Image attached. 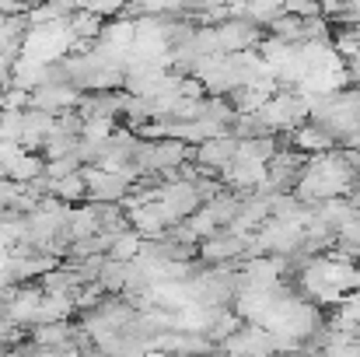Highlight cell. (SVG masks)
<instances>
[{
	"label": "cell",
	"instance_id": "obj_1",
	"mask_svg": "<svg viewBox=\"0 0 360 357\" xmlns=\"http://www.w3.org/2000/svg\"><path fill=\"white\" fill-rule=\"evenodd\" d=\"M158 203L165 207L168 221L175 225V221H186L203 200H200V193H196L193 182H186V179H172V182H161V189H158Z\"/></svg>",
	"mask_w": 360,
	"mask_h": 357
},
{
	"label": "cell",
	"instance_id": "obj_2",
	"mask_svg": "<svg viewBox=\"0 0 360 357\" xmlns=\"http://www.w3.org/2000/svg\"><path fill=\"white\" fill-rule=\"evenodd\" d=\"M217 28V42H221V53H241V49H255L262 42V25H255L252 18H228Z\"/></svg>",
	"mask_w": 360,
	"mask_h": 357
},
{
	"label": "cell",
	"instance_id": "obj_3",
	"mask_svg": "<svg viewBox=\"0 0 360 357\" xmlns=\"http://www.w3.org/2000/svg\"><path fill=\"white\" fill-rule=\"evenodd\" d=\"M77 99H81V88H74L70 81H46L39 88H32V109H42V113H63V109H77Z\"/></svg>",
	"mask_w": 360,
	"mask_h": 357
},
{
	"label": "cell",
	"instance_id": "obj_4",
	"mask_svg": "<svg viewBox=\"0 0 360 357\" xmlns=\"http://www.w3.org/2000/svg\"><path fill=\"white\" fill-rule=\"evenodd\" d=\"M235 147H238V137H235V133H217V137H207V140L193 144V147H189V158H193L196 165H203V168L221 172V168L235 158Z\"/></svg>",
	"mask_w": 360,
	"mask_h": 357
},
{
	"label": "cell",
	"instance_id": "obj_5",
	"mask_svg": "<svg viewBox=\"0 0 360 357\" xmlns=\"http://www.w3.org/2000/svg\"><path fill=\"white\" fill-rule=\"evenodd\" d=\"M126 218H129V228L140 238H158L165 235V228L172 225L165 207L158 200H147V203H136V207H126Z\"/></svg>",
	"mask_w": 360,
	"mask_h": 357
},
{
	"label": "cell",
	"instance_id": "obj_6",
	"mask_svg": "<svg viewBox=\"0 0 360 357\" xmlns=\"http://www.w3.org/2000/svg\"><path fill=\"white\" fill-rule=\"evenodd\" d=\"M290 147H297V151H304V154H322V151L336 147V137H333L322 123L304 119V123H297V126L290 130Z\"/></svg>",
	"mask_w": 360,
	"mask_h": 357
},
{
	"label": "cell",
	"instance_id": "obj_7",
	"mask_svg": "<svg viewBox=\"0 0 360 357\" xmlns=\"http://www.w3.org/2000/svg\"><path fill=\"white\" fill-rule=\"evenodd\" d=\"M53 130V113H42V109H21V147L25 151H39L42 154V144Z\"/></svg>",
	"mask_w": 360,
	"mask_h": 357
},
{
	"label": "cell",
	"instance_id": "obj_8",
	"mask_svg": "<svg viewBox=\"0 0 360 357\" xmlns=\"http://www.w3.org/2000/svg\"><path fill=\"white\" fill-rule=\"evenodd\" d=\"M46 172V158L39 154V151H14L7 161H4V175L7 179H14V182H32V179H39Z\"/></svg>",
	"mask_w": 360,
	"mask_h": 357
},
{
	"label": "cell",
	"instance_id": "obj_9",
	"mask_svg": "<svg viewBox=\"0 0 360 357\" xmlns=\"http://www.w3.org/2000/svg\"><path fill=\"white\" fill-rule=\"evenodd\" d=\"M67 28H70L74 39H81V42H95V39L102 35V28H105V18L95 14V11H88V7H74V14L67 18Z\"/></svg>",
	"mask_w": 360,
	"mask_h": 357
},
{
	"label": "cell",
	"instance_id": "obj_10",
	"mask_svg": "<svg viewBox=\"0 0 360 357\" xmlns=\"http://www.w3.org/2000/svg\"><path fill=\"white\" fill-rule=\"evenodd\" d=\"M46 193H53V196H56V200H63V203H81V200H88V182H84L81 168H77V172H70V175L49 179Z\"/></svg>",
	"mask_w": 360,
	"mask_h": 357
},
{
	"label": "cell",
	"instance_id": "obj_11",
	"mask_svg": "<svg viewBox=\"0 0 360 357\" xmlns=\"http://www.w3.org/2000/svg\"><path fill=\"white\" fill-rule=\"evenodd\" d=\"M301 25H304V18H301V14H294V11H280L266 28H269V35H276V39H283V42L297 46V42H301Z\"/></svg>",
	"mask_w": 360,
	"mask_h": 357
},
{
	"label": "cell",
	"instance_id": "obj_12",
	"mask_svg": "<svg viewBox=\"0 0 360 357\" xmlns=\"http://www.w3.org/2000/svg\"><path fill=\"white\" fill-rule=\"evenodd\" d=\"M140 242H143V238L136 235L133 228H126V232H120V235L112 238V245H109V256H112V259H122V263H129V259L140 252Z\"/></svg>",
	"mask_w": 360,
	"mask_h": 357
},
{
	"label": "cell",
	"instance_id": "obj_13",
	"mask_svg": "<svg viewBox=\"0 0 360 357\" xmlns=\"http://www.w3.org/2000/svg\"><path fill=\"white\" fill-rule=\"evenodd\" d=\"M112 130H116V116H84V123H81V137L84 140H98V144Z\"/></svg>",
	"mask_w": 360,
	"mask_h": 357
},
{
	"label": "cell",
	"instance_id": "obj_14",
	"mask_svg": "<svg viewBox=\"0 0 360 357\" xmlns=\"http://www.w3.org/2000/svg\"><path fill=\"white\" fill-rule=\"evenodd\" d=\"M84 161L77 158V151H70V154H60V158H46V179H60V175H70V172H77Z\"/></svg>",
	"mask_w": 360,
	"mask_h": 357
},
{
	"label": "cell",
	"instance_id": "obj_15",
	"mask_svg": "<svg viewBox=\"0 0 360 357\" xmlns=\"http://www.w3.org/2000/svg\"><path fill=\"white\" fill-rule=\"evenodd\" d=\"M186 225H189V232H193L196 238H207V235H214V232H217V221H214V214H210L203 203L186 218Z\"/></svg>",
	"mask_w": 360,
	"mask_h": 357
},
{
	"label": "cell",
	"instance_id": "obj_16",
	"mask_svg": "<svg viewBox=\"0 0 360 357\" xmlns=\"http://www.w3.org/2000/svg\"><path fill=\"white\" fill-rule=\"evenodd\" d=\"M0 140L21 144V109H0Z\"/></svg>",
	"mask_w": 360,
	"mask_h": 357
},
{
	"label": "cell",
	"instance_id": "obj_17",
	"mask_svg": "<svg viewBox=\"0 0 360 357\" xmlns=\"http://www.w3.org/2000/svg\"><path fill=\"white\" fill-rule=\"evenodd\" d=\"M77 7H88V11H95L102 18H116V14H122L126 0H77Z\"/></svg>",
	"mask_w": 360,
	"mask_h": 357
},
{
	"label": "cell",
	"instance_id": "obj_18",
	"mask_svg": "<svg viewBox=\"0 0 360 357\" xmlns=\"http://www.w3.org/2000/svg\"><path fill=\"white\" fill-rule=\"evenodd\" d=\"M0 14H28V4H21V0H0Z\"/></svg>",
	"mask_w": 360,
	"mask_h": 357
},
{
	"label": "cell",
	"instance_id": "obj_19",
	"mask_svg": "<svg viewBox=\"0 0 360 357\" xmlns=\"http://www.w3.org/2000/svg\"><path fill=\"white\" fill-rule=\"evenodd\" d=\"M21 4H28V11H32V7H35V4H42V0H21Z\"/></svg>",
	"mask_w": 360,
	"mask_h": 357
}]
</instances>
